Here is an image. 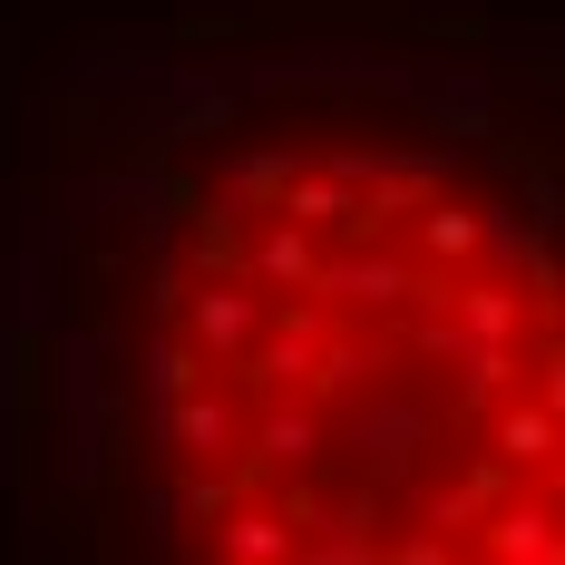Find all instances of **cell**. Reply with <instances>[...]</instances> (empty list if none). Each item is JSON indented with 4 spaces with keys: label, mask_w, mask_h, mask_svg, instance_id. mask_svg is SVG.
<instances>
[{
    "label": "cell",
    "mask_w": 565,
    "mask_h": 565,
    "mask_svg": "<svg viewBox=\"0 0 565 565\" xmlns=\"http://www.w3.org/2000/svg\"><path fill=\"white\" fill-rule=\"evenodd\" d=\"M556 254L391 108H282L167 185L147 439L167 526L264 565L556 556Z\"/></svg>",
    "instance_id": "6da1fadb"
}]
</instances>
